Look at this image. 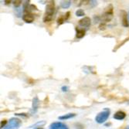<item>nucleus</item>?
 <instances>
[{
    "label": "nucleus",
    "mask_w": 129,
    "mask_h": 129,
    "mask_svg": "<svg viewBox=\"0 0 129 129\" xmlns=\"http://www.w3.org/2000/svg\"><path fill=\"white\" fill-rule=\"evenodd\" d=\"M55 11V3L54 1H50L47 3L46 6L45 13L43 18V20L44 22H49L52 20L53 14Z\"/></svg>",
    "instance_id": "obj_1"
},
{
    "label": "nucleus",
    "mask_w": 129,
    "mask_h": 129,
    "mask_svg": "<svg viewBox=\"0 0 129 129\" xmlns=\"http://www.w3.org/2000/svg\"><path fill=\"white\" fill-rule=\"evenodd\" d=\"M113 16H114V7L111 4H110L105 8L104 13L101 16V19L103 23L106 24L107 22H110L113 19Z\"/></svg>",
    "instance_id": "obj_2"
},
{
    "label": "nucleus",
    "mask_w": 129,
    "mask_h": 129,
    "mask_svg": "<svg viewBox=\"0 0 129 129\" xmlns=\"http://www.w3.org/2000/svg\"><path fill=\"white\" fill-rule=\"evenodd\" d=\"M110 110L108 108H104L103 111H101L95 117V121L98 124H103L106 121L110 116Z\"/></svg>",
    "instance_id": "obj_3"
},
{
    "label": "nucleus",
    "mask_w": 129,
    "mask_h": 129,
    "mask_svg": "<svg viewBox=\"0 0 129 129\" xmlns=\"http://www.w3.org/2000/svg\"><path fill=\"white\" fill-rule=\"evenodd\" d=\"M22 125V121L21 119L18 118H11L7 125L3 129H19Z\"/></svg>",
    "instance_id": "obj_4"
},
{
    "label": "nucleus",
    "mask_w": 129,
    "mask_h": 129,
    "mask_svg": "<svg viewBox=\"0 0 129 129\" xmlns=\"http://www.w3.org/2000/svg\"><path fill=\"white\" fill-rule=\"evenodd\" d=\"M50 129H69V127L63 122L56 121L50 125Z\"/></svg>",
    "instance_id": "obj_5"
},
{
    "label": "nucleus",
    "mask_w": 129,
    "mask_h": 129,
    "mask_svg": "<svg viewBox=\"0 0 129 129\" xmlns=\"http://www.w3.org/2000/svg\"><path fill=\"white\" fill-rule=\"evenodd\" d=\"M79 26H81V27H84V28H88L90 24H91V19L87 17V16H85L84 18H82L80 20H79Z\"/></svg>",
    "instance_id": "obj_6"
},
{
    "label": "nucleus",
    "mask_w": 129,
    "mask_h": 129,
    "mask_svg": "<svg viewBox=\"0 0 129 129\" xmlns=\"http://www.w3.org/2000/svg\"><path fill=\"white\" fill-rule=\"evenodd\" d=\"M39 105H40V100L38 97H34L32 101V108H31V113L35 114L37 113L39 108Z\"/></svg>",
    "instance_id": "obj_7"
},
{
    "label": "nucleus",
    "mask_w": 129,
    "mask_h": 129,
    "mask_svg": "<svg viewBox=\"0 0 129 129\" xmlns=\"http://www.w3.org/2000/svg\"><path fill=\"white\" fill-rule=\"evenodd\" d=\"M120 16H121V24L124 27H127L129 26V23H128V21H127V16H128V14H127V13L124 11V10H121L120 12Z\"/></svg>",
    "instance_id": "obj_8"
},
{
    "label": "nucleus",
    "mask_w": 129,
    "mask_h": 129,
    "mask_svg": "<svg viewBox=\"0 0 129 129\" xmlns=\"http://www.w3.org/2000/svg\"><path fill=\"white\" fill-rule=\"evenodd\" d=\"M22 20L26 23H32L34 21V16L30 12H26L22 16Z\"/></svg>",
    "instance_id": "obj_9"
},
{
    "label": "nucleus",
    "mask_w": 129,
    "mask_h": 129,
    "mask_svg": "<svg viewBox=\"0 0 129 129\" xmlns=\"http://www.w3.org/2000/svg\"><path fill=\"white\" fill-rule=\"evenodd\" d=\"M113 118L115 119V120H118V121H122L124 120L125 118H126V113L123 111H117L114 116H113Z\"/></svg>",
    "instance_id": "obj_10"
},
{
    "label": "nucleus",
    "mask_w": 129,
    "mask_h": 129,
    "mask_svg": "<svg viewBox=\"0 0 129 129\" xmlns=\"http://www.w3.org/2000/svg\"><path fill=\"white\" fill-rule=\"evenodd\" d=\"M77 114L75 113H68V114H63L62 116H60L58 119L59 120H61V121H65V120H68V119H71L73 118L76 116Z\"/></svg>",
    "instance_id": "obj_11"
},
{
    "label": "nucleus",
    "mask_w": 129,
    "mask_h": 129,
    "mask_svg": "<svg viewBox=\"0 0 129 129\" xmlns=\"http://www.w3.org/2000/svg\"><path fill=\"white\" fill-rule=\"evenodd\" d=\"M75 29H76V37L77 39H82L85 36V33H86L85 29H80V28H77V27H76Z\"/></svg>",
    "instance_id": "obj_12"
},
{
    "label": "nucleus",
    "mask_w": 129,
    "mask_h": 129,
    "mask_svg": "<svg viewBox=\"0 0 129 129\" xmlns=\"http://www.w3.org/2000/svg\"><path fill=\"white\" fill-rule=\"evenodd\" d=\"M71 6V2L70 1H62L60 3V6L63 9H68Z\"/></svg>",
    "instance_id": "obj_13"
},
{
    "label": "nucleus",
    "mask_w": 129,
    "mask_h": 129,
    "mask_svg": "<svg viewBox=\"0 0 129 129\" xmlns=\"http://www.w3.org/2000/svg\"><path fill=\"white\" fill-rule=\"evenodd\" d=\"M46 124V122L45 121H38V122H37L36 124H34L33 125H32V126H30L29 127H43V126H44L45 124Z\"/></svg>",
    "instance_id": "obj_14"
},
{
    "label": "nucleus",
    "mask_w": 129,
    "mask_h": 129,
    "mask_svg": "<svg viewBox=\"0 0 129 129\" xmlns=\"http://www.w3.org/2000/svg\"><path fill=\"white\" fill-rule=\"evenodd\" d=\"M66 21V18H65V16H61L60 17H59L57 19V24L58 25H62L63 23Z\"/></svg>",
    "instance_id": "obj_15"
},
{
    "label": "nucleus",
    "mask_w": 129,
    "mask_h": 129,
    "mask_svg": "<svg viewBox=\"0 0 129 129\" xmlns=\"http://www.w3.org/2000/svg\"><path fill=\"white\" fill-rule=\"evenodd\" d=\"M76 16H85V13H84V11L83 9H79L76 11V13H75Z\"/></svg>",
    "instance_id": "obj_16"
},
{
    "label": "nucleus",
    "mask_w": 129,
    "mask_h": 129,
    "mask_svg": "<svg viewBox=\"0 0 129 129\" xmlns=\"http://www.w3.org/2000/svg\"><path fill=\"white\" fill-rule=\"evenodd\" d=\"M128 40H129V37H128V38H127V39H125V40H124V41H123V42L121 43H120L119 45H118V46H116V48H115V49H114L113 50H114V51H116V50H118V48H120V47H121V46H122L123 44H124V43H125L126 41H127Z\"/></svg>",
    "instance_id": "obj_17"
},
{
    "label": "nucleus",
    "mask_w": 129,
    "mask_h": 129,
    "mask_svg": "<svg viewBox=\"0 0 129 129\" xmlns=\"http://www.w3.org/2000/svg\"><path fill=\"white\" fill-rule=\"evenodd\" d=\"M7 124H8V121H7L6 119L3 120V121H1V129H3V128L7 125Z\"/></svg>",
    "instance_id": "obj_18"
},
{
    "label": "nucleus",
    "mask_w": 129,
    "mask_h": 129,
    "mask_svg": "<svg viewBox=\"0 0 129 129\" xmlns=\"http://www.w3.org/2000/svg\"><path fill=\"white\" fill-rule=\"evenodd\" d=\"M22 3V2L20 1V0H16V1H14L13 2V5H14L15 7H19Z\"/></svg>",
    "instance_id": "obj_19"
},
{
    "label": "nucleus",
    "mask_w": 129,
    "mask_h": 129,
    "mask_svg": "<svg viewBox=\"0 0 129 129\" xmlns=\"http://www.w3.org/2000/svg\"><path fill=\"white\" fill-rule=\"evenodd\" d=\"M99 29L101 30H104L105 29H106V24H105V23L101 22V24H100V26H99Z\"/></svg>",
    "instance_id": "obj_20"
},
{
    "label": "nucleus",
    "mask_w": 129,
    "mask_h": 129,
    "mask_svg": "<svg viewBox=\"0 0 129 129\" xmlns=\"http://www.w3.org/2000/svg\"><path fill=\"white\" fill-rule=\"evenodd\" d=\"M16 116H23V117H26L27 116V114H24V113H21V114H18V113H16V114H15Z\"/></svg>",
    "instance_id": "obj_21"
},
{
    "label": "nucleus",
    "mask_w": 129,
    "mask_h": 129,
    "mask_svg": "<svg viewBox=\"0 0 129 129\" xmlns=\"http://www.w3.org/2000/svg\"><path fill=\"white\" fill-rule=\"evenodd\" d=\"M62 91H63V92H66V91H67L68 90V87L67 86H63V87H62Z\"/></svg>",
    "instance_id": "obj_22"
},
{
    "label": "nucleus",
    "mask_w": 129,
    "mask_h": 129,
    "mask_svg": "<svg viewBox=\"0 0 129 129\" xmlns=\"http://www.w3.org/2000/svg\"><path fill=\"white\" fill-rule=\"evenodd\" d=\"M33 129H44L43 127H34Z\"/></svg>",
    "instance_id": "obj_23"
},
{
    "label": "nucleus",
    "mask_w": 129,
    "mask_h": 129,
    "mask_svg": "<svg viewBox=\"0 0 129 129\" xmlns=\"http://www.w3.org/2000/svg\"><path fill=\"white\" fill-rule=\"evenodd\" d=\"M11 3V1H5V3L6 4V5H8L9 3Z\"/></svg>",
    "instance_id": "obj_24"
},
{
    "label": "nucleus",
    "mask_w": 129,
    "mask_h": 129,
    "mask_svg": "<svg viewBox=\"0 0 129 129\" xmlns=\"http://www.w3.org/2000/svg\"><path fill=\"white\" fill-rule=\"evenodd\" d=\"M124 129H129V125H127V126H126Z\"/></svg>",
    "instance_id": "obj_25"
},
{
    "label": "nucleus",
    "mask_w": 129,
    "mask_h": 129,
    "mask_svg": "<svg viewBox=\"0 0 129 129\" xmlns=\"http://www.w3.org/2000/svg\"><path fill=\"white\" fill-rule=\"evenodd\" d=\"M128 19H129V12H128Z\"/></svg>",
    "instance_id": "obj_26"
}]
</instances>
